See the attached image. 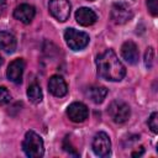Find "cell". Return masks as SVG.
Here are the masks:
<instances>
[{
  "label": "cell",
  "mask_w": 158,
  "mask_h": 158,
  "mask_svg": "<svg viewBox=\"0 0 158 158\" xmlns=\"http://www.w3.org/2000/svg\"><path fill=\"white\" fill-rule=\"evenodd\" d=\"M96 68L100 78L110 81H120L126 74V69L112 49H106L96 57Z\"/></svg>",
  "instance_id": "6da1fadb"
},
{
  "label": "cell",
  "mask_w": 158,
  "mask_h": 158,
  "mask_svg": "<svg viewBox=\"0 0 158 158\" xmlns=\"http://www.w3.org/2000/svg\"><path fill=\"white\" fill-rule=\"evenodd\" d=\"M22 149L25 154L30 158H40L44 153L43 147V139L40 135H37L33 131H28L25 135V138L22 141Z\"/></svg>",
  "instance_id": "7a4b0ae2"
},
{
  "label": "cell",
  "mask_w": 158,
  "mask_h": 158,
  "mask_svg": "<svg viewBox=\"0 0 158 158\" xmlns=\"http://www.w3.org/2000/svg\"><path fill=\"white\" fill-rule=\"evenodd\" d=\"M64 40L68 47L73 51H80L89 44V35L75 28H67L64 32Z\"/></svg>",
  "instance_id": "3957f363"
},
{
  "label": "cell",
  "mask_w": 158,
  "mask_h": 158,
  "mask_svg": "<svg viewBox=\"0 0 158 158\" xmlns=\"http://www.w3.org/2000/svg\"><path fill=\"white\" fill-rule=\"evenodd\" d=\"M70 9L72 5L69 0H49L48 2V10L51 15L59 22H64L69 19Z\"/></svg>",
  "instance_id": "277c9868"
},
{
  "label": "cell",
  "mask_w": 158,
  "mask_h": 158,
  "mask_svg": "<svg viewBox=\"0 0 158 158\" xmlns=\"http://www.w3.org/2000/svg\"><path fill=\"white\" fill-rule=\"evenodd\" d=\"M107 112L110 115V117L112 118L114 122L116 123H123L128 120L130 115H131V110L130 106L121 101V100H115L109 105Z\"/></svg>",
  "instance_id": "5b68a950"
},
{
  "label": "cell",
  "mask_w": 158,
  "mask_h": 158,
  "mask_svg": "<svg viewBox=\"0 0 158 158\" xmlns=\"http://www.w3.org/2000/svg\"><path fill=\"white\" fill-rule=\"evenodd\" d=\"M91 147L96 156L107 157L111 152V142H110V137L107 136V133H105L102 131L98 132L93 138Z\"/></svg>",
  "instance_id": "8992f818"
},
{
  "label": "cell",
  "mask_w": 158,
  "mask_h": 158,
  "mask_svg": "<svg viewBox=\"0 0 158 158\" xmlns=\"http://www.w3.org/2000/svg\"><path fill=\"white\" fill-rule=\"evenodd\" d=\"M133 16V11L130 5L125 2H116L111 7V19L115 23L122 25L130 21Z\"/></svg>",
  "instance_id": "52a82bcc"
},
{
  "label": "cell",
  "mask_w": 158,
  "mask_h": 158,
  "mask_svg": "<svg viewBox=\"0 0 158 158\" xmlns=\"http://www.w3.org/2000/svg\"><path fill=\"white\" fill-rule=\"evenodd\" d=\"M88 115H89V110L86 105H84L83 102H72L67 107V116L73 122L77 123L84 122L88 118Z\"/></svg>",
  "instance_id": "ba28073f"
},
{
  "label": "cell",
  "mask_w": 158,
  "mask_h": 158,
  "mask_svg": "<svg viewBox=\"0 0 158 158\" xmlns=\"http://www.w3.org/2000/svg\"><path fill=\"white\" fill-rule=\"evenodd\" d=\"M23 69H25V62L21 58L14 59L6 70V75L7 79L15 84H20L22 81V74H23Z\"/></svg>",
  "instance_id": "9c48e42d"
},
{
  "label": "cell",
  "mask_w": 158,
  "mask_h": 158,
  "mask_svg": "<svg viewBox=\"0 0 158 158\" xmlns=\"http://www.w3.org/2000/svg\"><path fill=\"white\" fill-rule=\"evenodd\" d=\"M36 15V9L30 4H21L14 10V17L22 23H30Z\"/></svg>",
  "instance_id": "30bf717a"
},
{
  "label": "cell",
  "mask_w": 158,
  "mask_h": 158,
  "mask_svg": "<svg viewBox=\"0 0 158 158\" xmlns=\"http://www.w3.org/2000/svg\"><path fill=\"white\" fill-rule=\"evenodd\" d=\"M48 90H49V93L52 95L62 98V96H64L67 94L68 86H67L65 80L60 75H53L48 80Z\"/></svg>",
  "instance_id": "8fae6325"
},
{
  "label": "cell",
  "mask_w": 158,
  "mask_h": 158,
  "mask_svg": "<svg viewBox=\"0 0 158 158\" xmlns=\"http://www.w3.org/2000/svg\"><path fill=\"white\" fill-rule=\"evenodd\" d=\"M121 56L130 64L137 63L138 62V57H139V52H138L137 44L135 42H132V41H126L121 47Z\"/></svg>",
  "instance_id": "7c38bea8"
},
{
  "label": "cell",
  "mask_w": 158,
  "mask_h": 158,
  "mask_svg": "<svg viewBox=\"0 0 158 158\" xmlns=\"http://www.w3.org/2000/svg\"><path fill=\"white\" fill-rule=\"evenodd\" d=\"M75 20L81 26H91L96 22V14L89 7H80L75 12Z\"/></svg>",
  "instance_id": "4fadbf2b"
},
{
  "label": "cell",
  "mask_w": 158,
  "mask_h": 158,
  "mask_svg": "<svg viewBox=\"0 0 158 158\" xmlns=\"http://www.w3.org/2000/svg\"><path fill=\"white\" fill-rule=\"evenodd\" d=\"M16 38L14 35L6 31L0 32V49L6 53H12L16 49Z\"/></svg>",
  "instance_id": "5bb4252c"
},
{
  "label": "cell",
  "mask_w": 158,
  "mask_h": 158,
  "mask_svg": "<svg viewBox=\"0 0 158 158\" xmlns=\"http://www.w3.org/2000/svg\"><path fill=\"white\" fill-rule=\"evenodd\" d=\"M86 95L93 102L101 104L107 95V89L105 86H90L86 90Z\"/></svg>",
  "instance_id": "9a60e30c"
},
{
  "label": "cell",
  "mask_w": 158,
  "mask_h": 158,
  "mask_svg": "<svg viewBox=\"0 0 158 158\" xmlns=\"http://www.w3.org/2000/svg\"><path fill=\"white\" fill-rule=\"evenodd\" d=\"M27 96H28V99H30V101L32 104H40L42 101V98H43L41 86L38 84H36V83L31 84L28 86V89H27Z\"/></svg>",
  "instance_id": "2e32d148"
},
{
  "label": "cell",
  "mask_w": 158,
  "mask_h": 158,
  "mask_svg": "<svg viewBox=\"0 0 158 158\" xmlns=\"http://www.w3.org/2000/svg\"><path fill=\"white\" fill-rule=\"evenodd\" d=\"M11 100V94L5 86H0V105H5L10 102Z\"/></svg>",
  "instance_id": "e0dca14e"
},
{
  "label": "cell",
  "mask_w": 158,
  "mask_h": 158,
  "mask_svg": "<svg viewBox=\"0 0 158 158\" xmlns=\"http://www.w3.org/2000/svg\"><path fill=\"white\" fill-rule=\"evenodd\" d=\"M148 126L152 130V132H154V133L158 132V114L157 112H153L149 116V118H148Z\"/></svg>",
  "instance_id": "ac0fdd59"
},
{
  "label": "cell",
  "mask_w": 158,
  "mask_h": 158,
  "mask_svg": "<svg viewBox=\"0 0 158 158\" xmlns=\"http://www.w3.org/2000/svg\"><path fill=\"white\" fill-rule=\"evenodd\" d=\"M153 58H154V51H153L152 47H148L147 51H146V54H144V64H146L147 68H151L152 67Z\"/></svg>",
  "instance_id": "d6986e66"
},
{
  "label": "cell",
  "mask_w": 158,
  "mask_h": 158,
  "mask_svg": "<svg viewBox=\"0 0 158 158\" xmlns=\"http://www.w3.org/2000/svg\"><path fill=\"white\" fill-rule=\"evenodd\" d=\"M147 6L153 16L158 15V0H147Z\"/></svg>",
  "instance_id": "ffe728a7"
},
{
  "label": "cell",
  "mask_w": 158,
  "mask_h": 158,
  "mask_svg": "<svg viewBox=\"0 0 158 158\" xmlns=\"http://www.w3.org/2000/svg\"><path fill=\"white\" fill-rule=\"evenodd\" d=\"M6 9V0H0V16L5 12Z\"/></svg>",
  "instance_id": "44dd1931"
},
{
  "label": "cell",
  "mask_w": 158,
  "mask_h": 158,
  "mask_svg": "<svg viewBox=\"0 0 158 158\" xmlns=\"http://www.w3.org/2000/svg\"><path fill=\"white\" fill-rule=\"evenodd\" d=\"M2 62H4V60H2V57L0 56V67H1V64H2Z\"/></svg>",
  "instance_id": "7402d4cb"
},
{
  "label": "cell",
  "mask_w": 158,
  "mask_h": 158,
  "mask_svg": "<svg viewBox=\"0 0 158 158\" xmlns=\"http://www.w3.org/2000/svg\"><path fill=\"white\" fill-rule=\"evenodd\" d=\"M88 1H94V0H88Z\"/></svg>",
  "instance_id": "603a6c76"
}]
</instances>
